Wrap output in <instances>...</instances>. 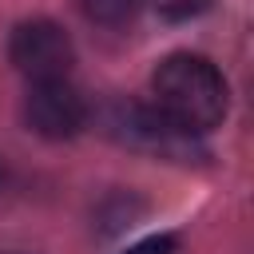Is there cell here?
Returning <instances> with one entry per match:
<instances>
[{
  "mask_svg": "<svg viewBox=\"0 0 254 254\" xmlns=\"http://www.w3.org/2000/svg\"><path fill=\"white\" fill-rule=\"evenodd\" d=\"M155 111L187 135H202L226 115V79L202 56H171L159 64L155 79Z\"/></svg>",
  "mask_w": 254,
  "mask_h": 254,
  "instance_id": "6da1fadb",
  "label": "cell"
},
{
  "mask_svg": "<svg viewBox=\"0 0 254 254\" xmlns=\"http://www.w3.org/2000/svg\"><path fill=\"white\" fill-rule=\"evenodd\" d=\"M103 131L127 147H143V151H155V155H175V159H187L194 155V135L179 131L175 123H167L155 107H139V103H111L103 115H99Z\"/></svg>",
  "mask_w": 254,
  "mask_h": 254,
  "instance_id": "7a4b0ae2",
  "label": "cell"
},
{
  "mask_svg": "<svg viewBox=\"0 0 254 254\" xmlns=\"http://www.w3.org/2000/svg\"><path fill=\"white\" fill-rule=\"evenodd\" d=\"M8 60L16 64V71H24L32 83L36 79H64L75 48L67 40V32L52 20H24L12 40H8Z\"/></svg>",
  "mask_w": 254,
  "mask_h": 254,
  "instance_id": "3957f363",
  "label": "cell"
},
{
  "mask_svg": "<svg viewBox=\"0 0 254 254\" xmlns=\"http://www.w3.org/2000/svg\"><path fill=\"white\" fill-rule=\"evenodd\" d=\"M28 127L44 139H71L83 123H87V103L83 95L64 79H36L24 103Z\"/></svg>",
  "mask_w": 254,
  "mask_h": 254,
  "instance_id": "277c9868",
  "label": "cell"
},
{
  "mask_svg": "<svg viewBox=\"0 0 254 254\" xmlns=\"http://www.w3.org/2000/svg\"><path fill=\"white\" fill-rule=\"evenodd\" d=\"M139 0H83V12L95 20V24H127L135 16Z\"/></svg>",
  "mask_w": 254,
  "mask_h": 254,
  "instance_id": "5b68a950",
  "label": "cell"
},
{
  "mask_svg": "<svg viewBox=\"0 0 254 254\" xmlns=\"http://www.w3.org/2000/svg\"><path fill=\"white\" fill-rule=\"evenodd\" d=\"M123 254H179V242H175L171 234H151V238H143V242L127 246Z\"/></svg>",
  "mask_w": 254,
  "mask_h": 254,
  "instance_id": "8992f818",
  "label": "cell"
},
{
  "mask_svg": "<svg viewBox=\"0 0 254 254\" xmlns=\"http://www.w3.org/2000/svg\"><path fill=\"white\" fill-rule=\"evenodd\" d=\"M163 16H171V20H183V16H190V12H198V8H206V0H151Z\"/></svg>",
  "mask_w": 254,
  "mask_h": 254,
  "instance_id": "52a82bcc",
  "label": "cell"
},
{
  "mask_svg": "<svg viewBox=\"0 0 254 254\" xmlns=\"http://www.w3.org/2000/svg\"><path fill=\"white\" fill-rule=\"evenodd\" d=\"M4 187H8V163L0 159V190H4Z\"/></svg>",
  "mask_w": 254,
  "mask_h": 254,
  "instance_id": "ba28073f",
  "label": "cell"
}]
</instances>
